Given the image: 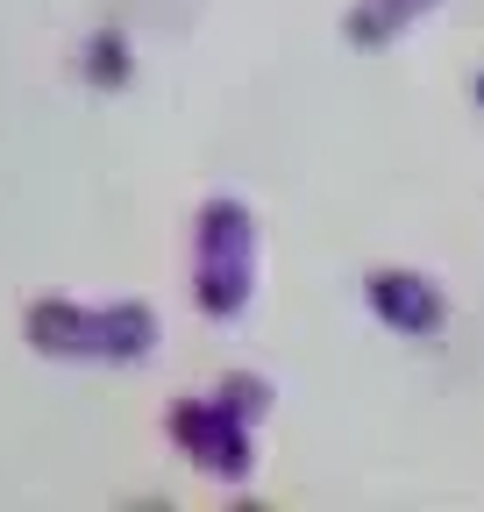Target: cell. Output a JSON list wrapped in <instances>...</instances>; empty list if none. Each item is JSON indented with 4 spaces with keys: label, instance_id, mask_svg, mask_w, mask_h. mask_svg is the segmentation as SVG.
<instances>
[{
    "label": "cell",
    "instance_id": "1",
    "mask_svg": "<svg viewBox=\"0 0 484 512\" xmlns=\"http://www.w3.org/2000/svg\"><path fill=\"white\" fill-rule=\"evenodd\" d=\"M22 328L43 356L65 363H136L157 349V313L150 306H72V299H36Z\"/></svg>",
    "mask_w": 484,
    "mask_h": 512
},
{
    "label": "cell",
    "instance_id": "2",
    "mask_svg": "<svg viewBox=\"0 0 484 512\" xmlns=\"http://www.w3.org/2000/svg\"><path fill=\"white\" fill-rule=\"evenodd\" d=\"M193 299L207 320H235L257 285V221L242 200H214L193 228Z\"/></svg>",
    "mask_w": 484,
    "mask_h": 512
},
{
    "label": "cell",
    "instance_id": "3",
    "mask_svg": "<svg viewBox=\"0 0 484 512\" xmlns=\"http://www.w3.org/2000/svg\"><path fill=\"white\" fill-rule=\"evenodd\" d=\"M171 427V448L178 456H193L200 470H214L221 484H242L257 463V448H250V420H242L228 399H178L164 413Z\"/></svg>",
    "mask_w": 484,
    "mask_h": 512
},
{
    "label": "cell",
    "instance_id": "4",
    "mask_svg": "<svg viewBox=\"0 0 484 512\" xmlns=\"http://www.w3.org/2000/svg\"><path fill=\"white\" fill-rule=\"evenodd\" d=\"M371 313L399 335H435L442 328V292L413 271H378L371 278Z\"/></svg>",
    "mask_w": 484,
    "mask_h": 512
},
{
    "label": "cell",
    "instance_id": "5",
    "mask_svg": "<svg viewBox=\"0 0 484 512\" xmlns=\"http://www.w3.org/2000/svg\"><path fill=\"white\" fill-rule=\"evenodd\" d=\"M428 8H435V0H356V8L342 15V36L356 50H385V43H399Z\"/></svg>",
    "mask_w": 484,
    "mask_h": 512
},
{
    "label": "cell",
    "instance_id": "6",
    "mask_svg": "<svg viewBox=\"0 0 484 512\" xmlns=\"http://www.w3.org/2000/svg\"><path fill=\"white\" fill-rule=\"evenodd\" d=\"M214 399H228V406H235L242 420L257 427V420H264V406H271V384H264V377H228V384H221Z\"/></svg>",
    "mask_w": 484,
    "mask_h": 512
},
{
    "label": "cell",
    "instance_id": "7",
    "mask_svg": "<svg viewBox=\"0 0 484 512\" xmlns=\"http://www.w3.org/2000/svg\"><path fill=\"white\" fill-rule=\"evenodd\" d=\"M86 72H93V79H100L107 93H114L121 79H129V64H121V43H114V36H100V43L86 50Z\"/></svg>",
    "mask_w": 484,
    "mask_h": 512
},
{
    "label": "cell",
    "instance_id": "8",
    "mask_svg": "<svg viewBox=\"0 0 484 512\" xmlns=\"http://www.w3.org/2000/svg\"><path fill=\"white\" fill-rule=\"evenodd\" d=\"M477 107H484V72H477Z\"/></svg>",
    "mask_w": 484,
    "mask_h": 512
}]
</instances>
